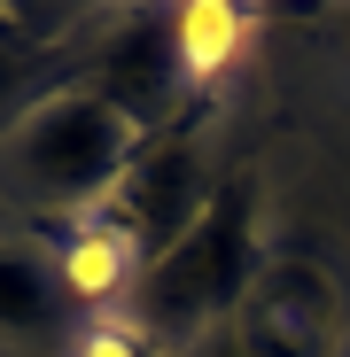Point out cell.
Listing matches in <instances>:
<instances>
[{"label": "cell", "instance_id": "6da1fadb", "mask_svg": "<svg viewBox=\"0 0 350 357\" xmlns=\"http://www.w3.org/2000/svg\"><path fill=\"white\" fill-rule=\"evenodd\" d=\"M257 280H265L257 195L242 187V178H226V187L203 195V218L180 233V241L133 272V319H140L148 342H187L210 319H233Z\"/></svg>", "mask_w": 350, "mask_h": 357}, {"label": "cell", "instance_id": "7a4b0ae2", "mask_svg": "<svg viewBox=\"0 0 350 357\" xmlns=\"http://www.w3.org/2000/svg\"><path fill=\"white\" fill-rule=\"evenodd\" d=\"M140 125L109 93L78 86V93H47L24 125L8 132V178L31 195V202H54V210H86V202H109L117 178L133 171L140 155Z\"/></svg>", "mask_w": 350, "mask_h": 357}, {"label": "cell", "instance_id": "3957f363", "mask_svg": "<svg viewBox=\"0 0 350 357\" xmlns=\"http://www.w3.org/2000/svg\"><path fill=\"white\" fill-rule=\"evenodd\" d=\"M335 349V295L327 272L280 264L249 287V303L233 311V357H327Z\"/></svg>", "mask_w": 350, "mask_h": 357}, {"label": "cell", "instance_id": "277c9868", "mask_svg": "<svg viewBox=\"0 0 350 357\" xmlns=\"http://www.w3.org/2000/svg\"><path fill=\"white\" fill-rule=\"evenodd\" d=\"M195 78H187V54H180V16H140L109 39V63L94 78V93H109L117 109L133 116L140 132L163 125V109L180 101Z\"/></svg>", "mask_w": 350, "mask_h": 357}, {"label": "cell", "instance_id": "5b68a950", "mask_svg": "<svg viewBox=\"0 0 350 357\" xmlns=\"http://www.w3.org/2000/svg\"><path fill=\"white\" fill-rule=\"evenodd\" d=\"M71 303L63 264H47L39 249H8L0 241V334H47Z\"/></svg>", "mask_w": 350, "mask_h": 357}, {"label": "cell", "instance_id": "8992f818", "mask_svg": "<svg viewBox=\"0 0 350 357\" xmlns=\"http://www.w3.org/2000/svg\"><path fill=\"white\" fill-rule=\"evenodd\" d=\"M63 280H71V295H109L117 280H133V249L109 225H86L71 241V257H63Z\"/></svg>", "mask_w": 350, "mask_h": 357}, {"label": "cell", "instance_id": "52a82bcc", "mask_svg": "<svg viewBox=\"0 0 350 357\" xmlns=\"http://www.w3.org/2000/svg\"><path fill=\"white\" fill-rule=\"evenodd\" d=\"M233 47H242V16H233V8H180V54H187V78H210Z\"/></svg>", "mask_w": 350, "mask_h": 357}, {"label": "cell", "instance_id": "ba28073f", "mask_svg": "<svg viewBox=\"0 0 350 357\" xmlns=\"http://www.w3.org/2000/svg\"><path fill=\"white\" fill-rule=\"evenodd\" d=\"M0 70H8V39H0Z\"/></svg>", "mask_w": 350, "mask_h": 357}, {"label": "cell", "instance_id": "9c48e42d", "mask_svg": "<svg viewBox=\"0 0 350 357\" xmlns=\"http://www.w3.org/2000/svg\"><path fill=\"white\" fill-rule=\"evenodd\" d=\"M342 24H350V16H342Z\"/></svg>", "mask_w": 350, "mask_h": 357}]
</instances>
